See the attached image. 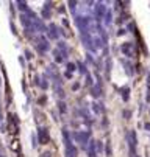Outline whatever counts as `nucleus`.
<instances>
[{"mask_svg":"<svg viewBox=\"0 0 150 157\" xmlns=\"http://www.w3.org/2000/svg\"><path fill=\"white\" fill-rule=\"evenodd\" d=\"M105 14H106V6L103 3H97L95 5V17H97V20H102L105 17Z\"/></svg>","mask_w":150,"mask_h":157,"instance_id":"2","label":"nucleus"},{"mask_svg":"<svg viewBox=\"0 0 150 157\" xmlns=\"http://www.w3.org/2000/svg\"><path fill=\"white\" fill-rule=\"evenodd\" d=\"M106 23H111V14H109V11H106Z\"/></svg>","mask_w":150,"mask_h":157,"instance_id":"22","label":"nucleus"},{"mask_svg":"<svg viewBox=\"0 0 150 157\" xmlns=\"http://www.w3.org/2000/svg\"><path fill=\"white\" fill-rule=\"evenodd\" d=\"M49 36L52 39H56L58 38V31H56V26L53 25V23H50V26H49Z\"/></svg>","mask_w":150,"mask_h":157,"instance_id":"9","label":"nucleus"},{"mask_svg":"<svg viewBox=\"0 0 150 157\" xmlns=\"http://www.w3.org/2000/svg\"><path fill=\"white\" fill-rule=\"evenodd\" d=\"M17 5H19V9H21V11H28L27 2H17Z\"/></svg>","mask_w":150,"mask_h":157,"instance_id":"12","label":"nucleus"},{"mask_svg":"<svg viewBox=\"0 0 150 157\" xmlns=\"http://www.w3.org/2000/svg\"><path fill=\"white\" fill-rule=\"evenodd\" d=\"M124 65H125V69H127V73H128L130 76L133 75V70H131V64H130V62H125L124 61Z\"/></svg>","mask_w":150,"mask_h":157,"instance_id":"13","label":"nucleus"},{"mask_svg":"<svg viewBox=\"0 0 150 157\" xmlns=\"http://www.w3.org/2000/svg\"><path fill=\"white\" fill-rule=\"evenodd\" d=\"M66 154H67V157H77V149L75 146H72V143L66 145Z\"/></svg>","mask_w":150,"mask_h":157,"instance_id":"8","label":"nucleus"},{"mask_svg":"<svg viewBox=\"0 0 150 157\" xmlns=\"http://www.w3.org/2000/svg\"><path fill=\"white\" fill-rule=\"evenodd\" d=\"M58 106H59V111H61V112H66V111H67V108H66V103L59 101V103H58Z\"/></svg>","mask_w":150,"mask_h":157,"instance_id":"15","label":"nucleus"},{"mask_svg":"<svg viewBox=\"0 0 150 157\" xmlns=\"http://www.w3.org/2000/svg\"><path fill=\"white\" fill-rule=\"evenodd\" d=\"M67 70H69V72H74V70H75V64L69 62V64H67Z\"/></svg>","mask_w":150,"mask_h":157,"instance_id":"20","label":"nucleus"},{"mask_svg":"<svg viewBox=\"0 0 150 157\" xmlns=\"http://www.w3.org/2000/svg\"><path fill=\"white\" fill-rule=\"evenodd\" d=\"M127 142H128V145H130V152H131V157H135L136 156L135 148H136V143H138V139H136L135 131H130L128 134H127Z\"/></svg>","mask_w":150,"mask_h":157,"instance_id":"1","label":"nucleus"},{"mask_svg":"<svg viewBox=\"0 0 150 157\" xmlns=\"http://www.w3.org/2000/svg\"><path fill=\"white\" fill-rule=\"evenodd\" d=\"M95 106V112H97V113H100V112H103V104H94Z\"/></svg>","mask_w":150,"mask_h":157,"instance_id":"17","label":"nucleus"},{"mask_svg":"<svg viewBox=\"0 0 150 157\" xmlns=\"http://www.w3.org/2000/svg\"><path fill=\"white\" fill-rule=\"evenodd\" d=\"M38 137H39V143H41V145H47V143H49V134H47V129L39 128V129H38Z\"/></svg>","mask_w":150,"mask_h":157,"instance_id":"3","label":"nucleus"},{"mask_svg":"<svg viewBox=\"0 0 150 157\" xmlns=\"http://www.w3.org/2000/svg\"><path fill=\"white\" fill-rule=\"evenodd\" d=\"M0 84H2V79H0Z\"/></svg>","mask_w":150,"mask_h":157,"instance_id":"29","label":"nucleus"},{"mask_svg":"<svg viewBox=\"0 0 150 157\" xmlns=\"http://www.w3.org/2000/svg\"><path fill=\"white\" fill-rule=\"evenodd\" d=\"M42 17H44V19H50V11H47V9H42Z\"/></svg>","mask_w":150,"mask_h":157,"instance_id":"18","label":"nucleus"},{"mask_svg":"<svg viewBox=\"0 0 150 157\" xmlns=\"http://www.w3.org/2000/svg\"><path fill=\"white\" fill-rule=\"evenodd\" d=\"M81 39L85 42V47H88L89 50H94V39L91 38L89 34H81Z\"/></svg>","mask_w":150,"mask_h":157,"instance_id":"5","label":"nucleus"},{"mask_svg":"<svg viewBox=\"0 0 150 157\" xmlns=\"http://www.w3.org/2000/svg\"><path fill=\"white\" fill-rule=\"evenodd\" d=\"M0 157H2V156H0Z\"/></svg>","mask_w":150,"mask_h":157,"instance_id":"30","label":"nucleus"},{"mask_svg":"<svg viewBox=\"0 0 150 157\" xmlns=\"http://www.w3.org/2000/svg\"><path fill=\"white\" fill-rule=\"evenodd\" d=\"M0 121H2V115H0Z\"/></svg>","mask_w":150,"mask_h":157,"instance_id":"28","label":"nucleus"},{"mask_svg":"<svg viewBox=\"0 0 150 157\" xmlns=\"http://www.w3.org/2000/svg\"><path fill=\"white\" fill-rule=\"evenodd\" d=\"M92 95H94V96H99V95H102V89H99V87H94V86H92Z\"/></svg>","mask_w":150,"mask_h":157,"instance_id":"14","label":"nucleus"},{"mask_svg":"<svg viewBox=\"0 0 150 157\" xmlns=\"http://www.w3.org/2000/svg\"><path fill=\"white\" fill-rule=\"evenodd\" d=\"M39 86H41V87H42V89H44V90H45V89H47V87H49V84H47V82H45V81H42V82H39Z\"/></svg>","mask_w":150,"mask_h":157,"instance_id":"23","label":"nucleus"},{"mask_svg":"<svg viewBox=\"0 0 150 157\" xmlns=\"http://www.w3.org/2000/svg\"><path fill=\"white\" fill-rule=\"evenodd\" d=\"M89 157H95V142H89Z\"/></svg>","mask_w":150,"mask_h":157,"instance_id":"10","label":"nucleus"},{"mask_svg":"<svg viewBox=\"0 0 150 157\" xmlns=\"http://www.w3.org/2000/svg\"><path fill=\"white\" fill-rule=\"evenodd\" d=\"M78 67H80V72H81V73H86V69H85V65H83V64H78Z\"/></svg>","mask_w":150,"mask_h":157,"instance_id":"25","label":"nucleus"},{"mask_svg":"<svg viewBox=\"0 0 150 157\" xmlns=\"http://www.w3.org/2000/svg\"><path fill=\"white\" fill-rule=\"evenodd\" d=\"M86 84L92 87V78H91V75H89V73H86Z\"/></svg>","mask_w":150,"mask_h":157,"instance_id":"16","label":"nucleus"},{"mask_svg":"<svg viewBox=\"0 0 150 157\" xmlns=\"http://www.w3.org/2000/svg\"><path fill=\"white\" fill-rule=\"evenodd\" d=\"M69 5H71V9H72V11L77 8V2H69Z\"/></svg>","mask_w":150,"mask_h":157,"instance_id":"24","label":"nucleus"},{"mask_svg":"<svg viewBox=\"0 0 150 157\" xmlns=\"http://www.w3.org/2000/svg\"><path fill=\"white\" fill-rule=\"evenodd\" d=\"M122 51H124L125 55L128 56V58H133V56H135V51H133V45L130 44V42H125V44L122 45Z\"/></svg>","mask_w":150,"mask_h":157,"instance_id":"6","label":"nucleus"},{"mask_svg":"<svg viewBox=\"0 0 150 157\" xmlns=\"http://www.w3.org/2000/svg\"><path fill=\"white\" fill-rule=\"evenodd\" d=\"M144 126H145V129H147V131H150V123H145Z\"/></svg>","mask_w":150,"mask_h":157,"instance_id":"27","label":"nucleus"},{"mask_svg":"<svg viewBox=\"0 0 150 157\" xmlns=\"http://www.w3.org/2000/svg\"><path fill=\"white\" fill-rule=\"evenodd\" d=\"M130 117H131V112H130V111H124V118L130 120Z\"/></svg>","mask_w":150,"mask_h":157,"instance_id":"19","label":"nucleus"},{"mask_svg":"<svg viewBox=\"0 0 150 157\" xmlns=\"http://www.w3.org/2000/svg\"><path fill=\"white\" fill-rule=\"evenodd\" d=\"M74 139L78 143L86 145V143H88V139H89V134H86V132H74Z\"/></svg>","mask_w":150,"mask_h":157,"instance_id":"4","label":"nucleus"},{"mask_svg":"<svg viewBox=\"0 0 150 157\" xmlns=\"http://www.w3.org/2000/svg\"><path fill=\"white\" fill-rule=\"evenodd\" d=\"M95 146H97V151L100 152V151H102V149H103V145H102V142H97V143H95Z\"/></svg>","mask_w":150,"mask_h":157,"instance_id":"21","label":"nucleus"},{"mask_svg":"<svg viewBox=\"0 0 150 157\" xmlns=\"http://www.w3.org/2000/svg\"><path fill=\"white\" fill-rule=\"evenodd\" d=\"M25 56H27V59H31V58H33V56H31V51H28V50L25 51Z\"/></svg>","mask_w":150,"mask_h":157,"instance_id":"26","label":"nucleus"},{"mask_svg":"<svg viewBox=\"0 0 150 157\" xmlns=\"http://www.w3.org/2000/svg\"><path fill=\"white\" fill-rule=\"evenodd\" d=\"M130 89L128 87H125V89H122V98H124V101H128V98H130Z\"/></svg>","mask_w":150,"mask_h":157,"instance_id":"11","label":"nucleus"},{"mask_svg":"<svg viewBox=\"0 0 150 157\" xmlns=\"http://www.w3.org/2000/svg\"><path fill=\"white\" fill-rule=\"evenodd\" d=\"M36 45H38L42 51H47V50H49V42H47V39L42 38V36H39V38H38V44H36Z\"/></svg>","mask_w":150,"mask_h":157,"instance_id":"7","label":"nucleus"}]
</instances>
